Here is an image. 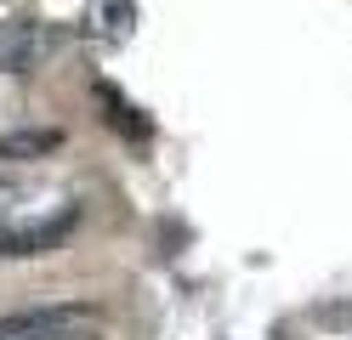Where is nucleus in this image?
Wrapping results in <instances>:
<instances>
[{
	"label": "nucleus",
	"instance_id": "obj_2",
	"mask_svg": "<svg viewBox=\"0 0 352 340\" xmlns=\"http://www.w3.org/2000/svg\"><path fill=\"white\" fill-rule=\"evenodd\" d=\"M74 227H80V204H69V210H57V216H40V221H29V227H12V233H0V261L46 256V249H57Z\"/></svg>",
	"mask_w": 352,
	"mask_h": 340
},
{
	"label": "nucleus",
	"instance_id": "obj_1",
	"mask_svg": "<svg viewBox=\"0 0 352 340\" xmlns=\"http://www.w3.org/2000/svg\"><path fill=\"white\" fill-rule=\"evenodd\" d=\"M97 335V306L85 301H52L0 317V340H91Z\"/></svg>",
	"mask_w": 352,
	"mask_h": 340
},
{
	"label": "nucleus",
	"instance_id": "obj_4",
	"mask_svg": "<svg viewBox=\"0 0 352 340\" xmlns=\"http://www.w3.org/2000/svg\"><path fill=\"white\" fill-rule=\"evenodd\" d=\"M17 204H23V188H17V181H0V233H12Z\"/></svg>",
	"mask_w": 352,
	"mask_h": 340
},
{
	"label": "nucleus",
	"instance_id": "obj_3",
	"mask_svg": "<svg viewBox=\"0 0 352 340\" xmlns=\"http://www.w3.org/2000/svg\"><path fill=\"white\" fill-rule=\"evenodd\" d=\"M63 148V131H46V125H34V131H0V159H46Z\"/></svg>",
	"mask_w": 352,
	"mask_h": 340
}]
</instances>
